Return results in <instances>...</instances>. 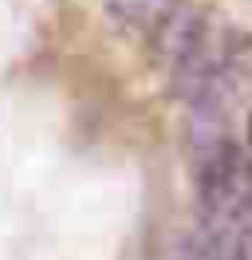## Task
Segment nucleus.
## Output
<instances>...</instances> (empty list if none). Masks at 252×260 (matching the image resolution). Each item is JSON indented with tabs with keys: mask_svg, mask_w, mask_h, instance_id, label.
<instances>
[{
	"mask_svg": "<svg viewBox=\"0 0 252 260\" xmlns=\"http://www.w3.org/2000/svg\"><path fill=\"white\" fill-rule=\"evenodd\" d=\"M197 209L201 237L193 241L197 256H240L252 260V162L236 150L225 130L197 134Z\"/></svg>",
	"mask_w": 252,
	"mask_h": 260,
	"instance_id": "obj_1",
	"label": "nucleus"
},
{
	"mask_svg": "<svg viewBox=\"0 0 252 260\" xmlns=\"http://www.w3.org/2000/svg\"><path fill=\"white\" fill-rule=\"evenodd\" d=\"M244 154H248V162H252V114H248V150Z\"/></svg>",
	"mask_w": 252,
	"mask_h": 260,
	"instance_id": "obj_3",
	"label": "nucleus"
},
{
	"mask_svg": "<svg viewBox=\"0 0 252 260\" xmlns=\"http://www.w3.org/2000/svg\"><path fill=\"white\" fill-rule=\"evenodd\" d=\"M181 4L185 0H110V12L134 32H166L177 24Z\"/></svg>",
	"mask_w": 252,
	"mask_h": 260,
	"instance_id": "obj_2",
	"label": "nucleus"
}]
</instances>
